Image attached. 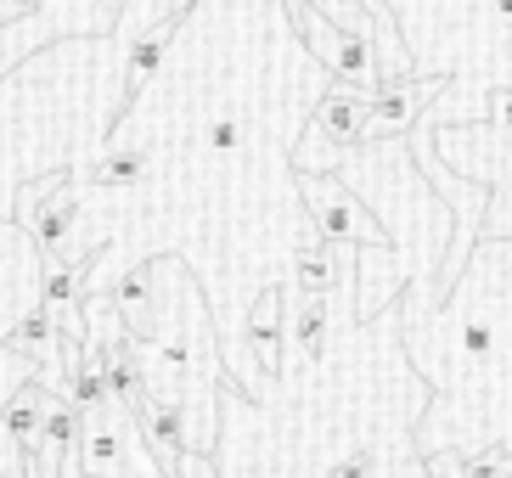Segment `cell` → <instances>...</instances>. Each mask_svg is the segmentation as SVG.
Returning a JSON list of instances; mask_svg holds the SVG:
<instances>
[{
	"label": "cell",
	"instance_id": "4",
	"mask_svg": "<svg viewBox=\"0 0 512 478\" xmlns=\"http://www.w3.org/2000/svg\"><path fill=\"white\" fill-rule=\"evenodd\" d=\"M203 141H209L214 158H231V152L248 141V113L242 107H226V113H209V124H203Z\"/></svg>",
	"mask_w": 512,
	"mask_h": 478
},
{
	"label": "cell",
	"instance_id": "6",
	"mask_svg": "<svg viewBox=\"0 0 512 478\" xmlns=\"http://www.w3.org/2000/svg\"><path fill=\"white\" fill-rule=\"evenodd\" d=\"M34 0H0V23H12V17H23Z\"/></svg>",
	"mask_w": 512,
	"mask_h": 478
},
{
	"label": "cell",
	"instance_id": "1",
	"mask_svg": "<svg viewBox=\"0 0 512 478\" xmlns=\"http://www.w3.org/2000/svg\"><path fill=\"white\" fill-rule=\"evenodd\" d=\"M299 192H304L310 231H321V237H332V242H361V248H394L389 231H383V220L366 209V197L355 192V186L321 175V169H304Z\"/></svg>",
	"mask_w": 512,
	"mask_h": 478
},
{
	"label": "cell",
	"instance_id": "2",
	"mask_svg": "<svg viewBox=\"0 0 512 478\" xmlns=\"http://www.w3.org/2000/svg\"><path fill=\"white\" fill-rule=\"evenodd\" d=\"M282 293L276 287H265L259 293V304L248 310V349H254V360L265 366V372H282Z\"/></svg>",
	"mask_w": 512,
	"mask_h": 478
},
{
	"label": "cell",
	"instance_id": "5",
	"mask_svg": "<svg viewBox=\"0 0 512 478\" xmlns=\"http://www.w3.org/2000/svg\"><path fill=\"white\" fill-rule=\"evenodd\" d=\"M327 478H377V456L372 450H344V456H332Z\"/></svg>",
	"mask_w": 512,
	"mask_h": 478
},
{
	"label": "cell",
	"instance_id": "3",
	"mask_svg": "<svg viewBox=\"0 0 512 478\" xmlns=\"http://www.w3.org/2000/svg\"><path fill=\"white\" fill-rule=\"evenodd\" d=\"M428 473L434 478H512V450L507 445H484V450H428Z\"/></svg>",
	"mask_w": 512,
	"mask_h": 478
}]
</instances>
